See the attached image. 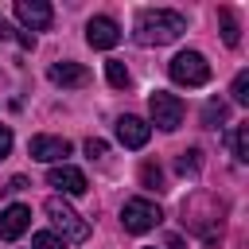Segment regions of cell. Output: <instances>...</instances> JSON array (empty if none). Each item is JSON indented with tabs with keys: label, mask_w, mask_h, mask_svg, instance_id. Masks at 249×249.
Segmentation results:
<instances>
[{
	"label": "cell",
	"mask_w": 249,
	"mask_h": 249,
	"mask_svg": "<svg viewBox=\"0 0 249 249\" xmlns=\"http://www.w3.org/2000/svg\"><path fill=\"white\" fill-rule=\"evenodd\" d=\"M148 109H152V121L163 128V132H175L179 124H183V101L175 97V93H163V89H156L152 97H148Z\"/></svg>",
	"instance_id": "cell-4"
},
{
	"label": "cell",
	"mask_w": 249,
	"mask_h": 249,
	"mask_svg": "<svg viewBox=\"0 0 249 249\" xmlns=\"http://www.w3.org/2000/svg\"><path fill=\"white\" fill-rule=\"evenodd\" d=\"M105 78H109L113 89H124V86H128V70H124V62H121V58H109V62H105Z\"/></svg>",
	"instance_id": "cell-15"
},
{
	"label": "cell",
	"mask_w": 249,
	"mask_h": 249,
	"mask_svg": "<svg viewBox=\"0 0 249 249\" xmlns=\"http://www.w3.org/2000/svg\"><path fill=\"white\" fill-rule=\"evenodd\" d=\"M198 156H202L198 148H191V152H183V156L175 160V167H179V175H195V171H198Z\"/></svg>",
	"instance_id": "cell-19"
},
{
	"label": "cell",
	"mask_w": 249,
	"mask_h": 249,
	"mask_svg": "<svg viewBox=\"0 0 249 249\" xmlns=\"http://www.w3.org/2000/svg\"><path fill=\"white\" fill-rule=\"evenodd\" d=\"M140 183H144V191H156V195H160V191H167V187H163V171H160V163H156V160H148V163L140 167Z\"/></svg>",
	"instance_id": "cell-14"
},
{
	"label": "cell",
	"mask_w": 249,
	"mask_h": 249,
	"mask_svg": "<svg viewBox=\"0 0 249 249\" xmlns=\"http://www.w3.org/2000/svg\"><path fill=\"white\" fill-rule=\"evenodd\" d=\"M148 136H152V124H144L140 117H121L117 121V140L124 148H144Z\"/></svg>",
	"instance_id": "cell-11"
},
{
	"label": "cell",
	"mask_w": 249,
	"mask_h": 249,
	"mask_svg": "<svg viewBox=\"0 0 249 249\" xmlns=\"http://www.w3.org/2000/svg\"><path fill=\"white\" fill-rule=\"evenodd\" d=\"M183 31H187V19H183L179 12H167V8H144V12L136 16V31H132V39H136L140 47H163V43L179 39Z\"/></svg>",
	"instance_id": "cell-1"
},
{
	"label": "cell",
	"mask_w": 249,
	"mask_h": 249,
	"mask_svg": "<svg viewBox=\"0 0 249 249\" xmlns=\"http://www.w3.org/2000/svg\"><path fill=\"white\" fill-rule=\"evenodd\" d=\"M230 93H233V101H237V105H249V74H245V70H241V74L233 78Z\"/></svg>",
	"instance_id": "cell-18"
},
{
	"label": "cell",
	"mask_w": 249,
	"mask_h": 249,
	"mask_svg": "<svg viewBox=\"0 0 249 249\" xmlns=\"http://www.w3.org/2000/svg\"><path fill=\"white\" fill-rule=\"evenodd\" d=\"M222 121H226V105H222V101H210V105L202 109V124H206V128H218Z\"/></svg>",
	"instance_id": "cell-17"
},
{
	"label": "cell",
	"mask_w": 249,
	"mask_h": 249,
	"mask_svg": "<svg viewBox=\"0 0 249 249\" xmlns=\"http://www.w3.org/2000/svg\"><path fill=\"white\" fill-rule=\"evenodd\" d=\"M160 218H163V214H160V206H156V202H148V198H128V202H124V210H121V222H124V230H128V233H148Z\"/></svg>",
	"instance_id": "cell-5"
},
{
	"label": "cell",
	"mask_w": 249,
	"mask_h": 249,
	"mask_svg": "<svg viewBox=\"0 0 249 249\" xmlns=\"http://www.w3.org/2000/svg\"><path fill=\"white\" fill-rule=\"evenodd\" d=\"M47 214L54 222V230H62V241H86L89 237V226L74 214V206H66L62 198H47Z\"/></svg>",
	"instance_id": "cell-3"
},
{
	"label": "cell",
	"mask_w": 249,
	"mask_h": 249,
	"mask_svg": "<svg viewBox=\"0 0 249 249\" xmlns=\"http://www.w3.org/2000/svg\"><path fill=\"white\" fill-rule=\"evenodd\" d=\"M86 43L97 47V51L117 47V43H121V27H117V19H109V16H93V19L86 23Z\"/></svg>",
	"instance_id": "cell-6"
},
{
	"label": "cell",
	"mask_w": 249,
	"mask_h": 249,
	"mask_svg": "<svg viewBox=\"0 0 249 249\" xmlns=\"http://www.w3.org/2000/svg\"><path fill=\"white\" fill-rule=\"evenodd\" d=\"M16 19L27 23V27H35V31H47L51 19H54V12H51L47 0H16Z\"/></svg>",
	"instance_id": "cell-7"
},
{
	"label": "cell",
	"mask_w": 249,
	"mask_h": 249,
	"mask_svg": "<svg viewBox=\"0 0 249 249\" xmlns=\"http://www.w3.org/2000/svg\"><path fill=\"white\" fill-rule=\"evenodd\" d=\"M218 19H222V39H226V47H237V43H241V31H237L233 8H218Z\"/></svg>",
	"instance_id": "cell-13"
},
{
	"label": "cell",
	"mask_w": 249,
	"mask_h": 249,
	"mask_svg": "<svg viewBox=\"0 0 249 249\" xmlns=\"http://www.w3.org/2000/svg\"><path fill=\"white\" fill-rule=\"evenodd\" d=\"M27 226H31V210H27V206H19V202H16V206H8V210L0 214V237H4V241H16Z\"/></svg>",
	"instance_id": "cell-12"
},
{
	"label": "cell",
	"mask_w": 249,
	"mask_h": 249,
	"mask_svg": "<svg viewBox=\"0 0 249 249\" xmlns=\"http://www.w3.org/2000/svg\"><path fill=\"white\" fill-rule=\"evenodd\" d=\"M27 152H31V160L54 163V160H66L70 156V140H62V136H31Z\"/></svg>",
	"instance_id": "cell-9"
},
{
	"label": "cell",
	"mask_w": 249,
	"mask_h": 249,
	"mask_svg": "<svg viewBox=\"0 0 249 249\" xmlns=\"http://www.w3.org/2000/svg\"><path fill=\"white\" fill-rule=\"evenodd\" d=\"M16 39H19V47H35V35L31 31H16Z\"/></svg>",
	"instance_id": "cell-23"
},
{
	"label": "cell",
	"mask_w": 249,
	"mask_h": 249,
	"mask_svg": "<svg viewBox=\"0 0 249 249\" xmlns=\"http://www.w3.org/2000/svg\"><path fill=\"white\" fill-rule=\"evenodd\" d=\"M47 183L51 187H58L62 195H86V175L78 171V167H70V163H62V167H51V175H47Z\"/></svg>",
	"instance_id": "cell-10"
},
{
	"label": "cell",
	"mask_w": 249,
	"mask_h": 249,
	"mask_svg": "<svg viewBox=\"0 0 249 249\" xmlns=\"http://www.w3.org/2000/svg\"><path fill=\"white\" fill-rule=\"evenodd\" d=\"M105 152H109V144H105V140H93V136L86 140V156H89V160H101Z\"/></svg>",
	"instance_id": "cell-21"
},
{
	"label": "cell",
	"mask_w": 249,
	"mask_h": 249,
	"mask_svg": "<svg viewBox=\"0 0 249 249\" xmlns=\"http://www.w3.org/2000/svg\"><path fill=\"white\" fill-rule=\"evenodd\" d=\"M47 78H51L54 86H62V89H82V86H89V70H86L82 62H51Z\"/></svg>",
	"instance_id": "cell-8"
},
{
	"label": "cell",
	"mask_w": 249,
	"mask_h": 249,
	"mask_svg": "<svg viewBox=\"0 0 249 249\" xmlns=\"http://www.w3.org/2000/svg\"><path fill=\"white\" fill-rule=\"evenodd\" d=\"M167 249H183V241H179V237L171 233V237H167Z\"/></svg>",
	"instance_id": "cell-24"
},
{
	"label": "cell",
	"mask_w": 249,
	"mask_h": 249,
	"mask_svg": "<svg viewBox=\"0 0 249 249\" xmlns=\"http://www.w3.org/2000/svg\"><path fill=\"white\" fill-rule=\"evenodd\" d=\"M167 74H171V82H179V86H206V82H210V62H206L198 51H179V54L167 62Z\"/></svg>",
	"instance_id": "cell-2"
},
{
	"label": "cell",
	"mask_w": 249,
	"mask_h": 249,
	"mask_svg": "<svg viewBox=\"0 0 249 249\" xmlns=\"http://www.w3.org/2000/svg\"><path fill=\"white\" fill-rule=\"evenodd\" d=\"M8 152H12V128H8V124H0V160H4Z\"/></svg>",
	"instance_id": "cell-22"
},
{
	"label": "cell",
	"mask_w": 249,
	"mask_h": 249,
	"mask_svg": "<svg viewBox=\"0 0 249 249\" xmlns=\"http://www.w3.org/2000/svg\"><path fill=\"white\" fill-rule=\"evenodd\" d=\"M230 144H233V156H237V160L245 163V160H249V124H237V128H233V140H230Z\"/></svg>",
	"instance_id": "cell-16"
},
{
	"label": "cell",
	"mask_w": 249,
	"mask_h": 249,
	"mask_svg": "<svg viewBox=\"0 0 249 249\" xmlns=\"http://www.w3.org/2000/svg\"><path fill=\"white\" fill-rule=\"evenodd\" d=\"M31 249H66V241L58 233H35L31 237Z\"/></svg>",
	"instance_id": "cell-20"
}]
</instances>
